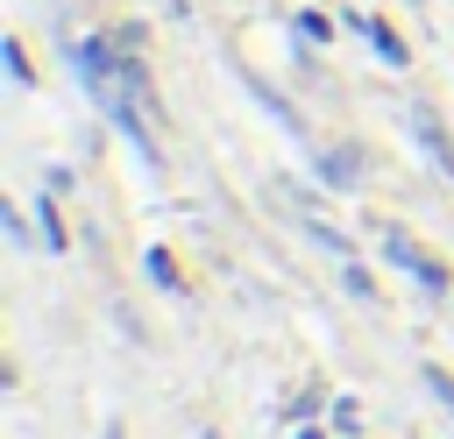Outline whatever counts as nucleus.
I'll use <instances>...</instances> for the list:
<instances>
[{
  "label": "nucleus",
  "mask_w": 454,
  "mask_h": 439,
  "mask_svg": "<svg viewBox=\"0 0 454 439\" xmlns=\"http://www.w3.org/2000/svg\"><path fill=\"white\" fill-rule=\"evenodd\" d=\"M404 127H411V142L426 149V163H433L440 177H454V142H447V127H440V113H433L426 99H411V106H404Z\"/></svg>",
  "instance_id": "obj_1"
},
{
  "label": "nucleus",
  "mask_w": 454,
  "mask_h": 439,
  "mask_svg": "<svg viewBox=\"0 0 454 439\" xmlns=\"http://www.w3.org/2000/svg\"><path fill=\"white\" fill-rule=\"evenodd\" d=\"M383 255H390V262H397V269H404V276H419V290H433V297H440V290H447V269H440V262H433V255H419V248H411V241H404V234H397V227H390V234H383Z\"/></svg>",
  "instance_id": "obj_2"
},
{
  "label": "nucleus",
  "mask_w": 454,
  "mask_h": 439,
  "mask_svg": "<svg viewBox=\"0 0 454 439\" xmlns=\"http://www.w3.org/2000/svg\"><path fill=\"white\" fill-rule=\"evenodd\" d=\"M362 35L376 42V57H383V64H411V42H404L390 21H376V14H369V21H362Z\"/></svg>",
  "instance_id": "obj_3"
},
{
  "label": "nucleus",
  "mask_w": 454,
  "mask_h": 439,
  "mask_svg": "<svg viewBox=\"0 0 454 439\" xmlns=\"http://www.w3.org/2000/svg\"><path fill=\"white\" fill-rule=\"evenodd\" d=\"M362 170H355V156H319V184H333V191H348Z\"/></svg>",
  "instance_id": "obj_4"
},
{
  "label": "nucleus",
  "mask_w": 454,
  "mask_h": 439,
  "mask_svg": "<svg viewBox=\"0 0 454 439\" xmlns=\"http://www.w3.org/2000/svg\"><path fill=\"white\" fill-rule=\"evenodd\" d=\"M291 28H298L305 42H333V21H326V14H312V7H298V14H291Z\"/></svg>",
  "instance_id": "obj_5"
},
{
  "label": "nucleus",
  "mask_w": 454,
  "mask_h": 439,
  "mask_svg": "<svg viewBox=\"0 0 454 439\" xmlns=\"http://www.w3.org/2000/svg\"><path fill=\"white\" fill-rule=\"evenodd\" d=\"M419 382L433 389V404H440V411H454V375H447V368H433V361H426V368H419Z\"/></svg>",
  "instance_id": "obj_6"
},
{
  "label": "nucleus",
  "mask_w": 454,
  "mask_h": 439,
  "mask_svg": "<svg viewBox=\"0 0 454 439\" xmlns=\"http://www.w3.org/2000/svg\"><path fill=\"white\" fill-rule=\"evenodd\" d=\"M149 283H163V290H177V269H170V255H163V248H149Z\"/></svg>",
  "instance_id": "obj_7"
},
{
  "label": "nucleus",
  "mask_w": 454,
  "mask_h": 439,
  "mask_svg": "<svg viewBox=\"0 0 454 439\" xmlns=\"http://www.w3.org/2000/svg\"><path fill=\"white\" fill-rule=\"evenodd\" d=\"M333 425H340V432H362V404L340 397V404H333Z\"/></svg>",
  "instance_id": "obj_8"
},
{
  "label": "nucleus",
  "mask_w": 454,
  "mask_h": 439,
  "mask_svg": "<svg viewBox=\"0 0 454 439\" xmlns=\"http://www.w3.org/2000/svg\"><path fill=\"white\" fill-rule=\"evenodd\" d=\"M7 71H14V85H35V71H28V57H21V42H7Z\"/></svg>",
  "instance_id": "obj_9"
},
{
  "label": "nucleus",
  "mask_w": 454,
  "mask_h": 439,
  "mask_svg": "<svg viewBox=\"0 0 454 439\" xmlns=\"http://www.w3.org/2000/svg\"><path fill=\"white\" fill-rule=\"evenodd\" d=\"M340 276H348V290H355V297H369V290H376V283H369V269H362V262H348V269H340Z\"/></svg>",
  "instance_id": "obj_10"
},
{
  "label": "nucleus",
  "mask_w": 454,
  "mask_h": 439,
  "mask_svg": "<svg viewBox=\"0 0 454 439\" xmlns=\"http://www.w3.org/2000/svg\"><path fill=\"white\" fill-rule=\"evenodd\" d=\"M298 439H326V432H298Z\"/></svg>",
  "instance_id": "obj_11"
}]
</instances>
